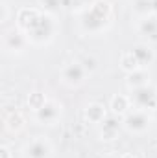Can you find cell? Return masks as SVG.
<instances>
[{"label":"cell","mask_w":157,"mask_h":158,"mask_svg":"<svg viewBox=\"0 0 157 158\" xmlns=\"http://www.w3.org/2000/svg\"><path fill=\"white\" fill-rule=\"evenodd\" d=\"M120 158H133V156H129V155H126V156H120Z\"/></svg>","instance_id":"484cf974"},{"label":"cell","mask_w":157,"mask_h":158,"mask_svg":"<svg viewBox=\"0 0 157 158\" xmlns=\"http://www.w3.org/2000/svg\"><path fill=\"white\" fill-rule=\"evenodd\" d=\"M129 99H131L133 109H142V110L154 112L157 109V88L152 83L144 85L141 88H133V90H129Z\"/></svg>","instance_id":"277c9868"},{"label":"cell","mask_w":157,"mask_h":158,"mask_svg":"<svg viewBox=\"0 0 157 158\" xmlns=\"http://www.w3.org/2000/svg\"><path fill=\"white\" fill-rule=\"evenodd\" d=\"M120 129H124L122 125V118L117 114H109L107 118L104 119L100 125H98V131H100V138L102 140H115L120 132Z\"/></svg>","instance_id":"9c48e42d"},{"label":"cell","mask_w":157,"mask_h":158,"mask_svg":"<svg viewBox=\"0 0 157 158\" xmlns=\"http://www.w3.org/2000/svg\"><path fill=\"white\" fill-rule=\"evenodd\" d=\"M0 158H13V153L7 145H0Z\"/></svg>","instance_id":"603a6c76"},{"label":"cell","mask_w":157,"mask_h":158,"mask_svg":"<svg viewBox=\"0 0 157 158\" xmlns=\"http://www.w3.org/2000/svg\"><path fill=\"white\" fill-rule=\"evenodd\" d=\"M87 76H89V70L83 66L81 61H72V63H67L61 72H59V79L65 86L69 88H78L81 86L85 81H87Z\"/></svg>","instance_id":"5b68a950"},{"label":"cell","mask_w":157,"mask_h":158,"mask_svg":"<svg viewBox=\"0 0 157 158\" xmlns=\"http://www.w3.org/2000/svg\"><path fill=\"white\" fill-rule=\"evenodd\" d=\"M7 17H9V6H7L6 0H2L0 2V24H6Z\"/></svg>","instance_id":"7402d4cb"},{"label":"cell","mask_w":157,"mask_h":158,"mask_svg":"<svg viewBox=\"0 0 157 158\" xmlns=\"http://www.w3.org/2000/svg\"><path fill=\"white\" fill-rule=\"evenodd\" d=\"M109 114H107V109L102 105V103H96V101H92V103H89L85 109H83V118L87 123H92V125H100L104 119L107 118Z\"/></svg>","instance_id":"4fadbf2b"},{"label":"cell","mask_w":157,"mask_h":158,"mask_svg":"<svg viewBox=\"0 0 157 158\" xmlns=\"http://www.w3.org/2000/svg\"><path fill=\"white\" fill-rule=\"evenodd\" d=\"M39 9L43 13H48L52 17H57L63 9V0H37Z\"/></svg>","instance_id":"ac0fdd59"},{"label":"cell","mask_w":157,"mask_h":158,"mask_svg":"<svg viewBox=\"0 0 157 158\" xmlns=\"http://www.w3.org/2000/svg\"><path fill=\"white\" fill-rule=\"evenodd\" d=\"M79 30L85 35H98L109 30L113 22V6L109 0H92L79 13Z\"/></svg>","instance_id":"6da1fadb"},{"label":"cell","mask_w":157,"mask_h":158,"mask_svg":"<svg viewBox=\"0 0 157 158\" xmlns=\"http://www.w3.org/2000/svg\"><path fill=\"white\" fill-rule=\"evenodd\" d=\"M32 46L30 40L26 37L24 31H20L19 28H13L9 31H6L2 35V48L6 53H11V55H20L26 52V48Z\"/></svg>","instance_id":"52a82bcc"},{"label":"cell","mask_w":157,"mask_h":158,"mask_svg":"<svg viewBox=\"0 0 157 158\" xmlns=\"http://www.w3.org/2000/svg\"><path fill=\"white\" fill-rule=\"evenodd\" d=\"M144 85H150V72H148V68H139V70H133V72L126 74V86L129 90L141 88Z\"/></svg>","instance_id":"9a60e30c"},{"label":"cell","mask_w":157,"mask_h":158,"mask_svg":"<svg viewBox=\"0 0 157 158\" xmlns=\"http://www.w3.org/2000/svg\"><path fill=\"white\" fill-rule=\"evenodd\" d=\"M89 4L91 2H87V0H63V9H70V11L78 9V13H81Z\"/></svg>","instance_id":"44dd1931"},{"label":"cell","mask_w":157,"mask_h":158,"mask_svg":"<svg viewBox=\"0 0 157 158\" xmlns=\"http://www.w3.org/2000/svg\"><path fill=\"white\" fill-rule=\"evenodd\" d=\"M152 7H154V15L157 17V0H152Z\"/></svg>","instance_id":"cb8c5ba5"},{"label":"cell","mask_w":157,"mask_h":158,"mask_svg":"<svg viewBox=\"0 0 157 158\" xmlns=\"http://www.w3.org/2000/svg\"><path fill=\"white\" fill-rule=\"evenodd\" d=\"M57 17H52L48 13H41V17L35 20V24L24 31L32 46H48L57 35Z\"/></svg>","instance_id":"7a4b0ae2"},{"label":"cell","mask_w":157,"mask_h":158,"mask_svg":"<svg viewBox=\"0 0 157 158\" xmlns=\"http://www.w3.org/2000/svg\"><path fill=\"white\" fill-rule=\"evenodd\" d=\"M131 13L133 17L139 19H146L154 15V7H152V0H131Z\"/></svg>","instance_id":"2e32d148"},{"label":"cell","mask_w":157,"mask_h":158,"mask_svg":"<svg viewBox=\"0 0 157 158\" xmlns=\"http://www.w3.org/2000/svg\"><path fill=\"white\" fill-rule=\"evenodd\" d=\"M4 125L9 132H19L24 127V116L19 110H11L4 116Z\"/></svg>","instance_id":"e0dca14e"},{"label":"cell","mask_w":157,"mask_h":158,"mask_svg":"<svg viewBox=\"0 0 157 158\" xmlns=\"http://www.w3.org/2000/svg\"><path fill=\"white\" fill-rule=\"evenodd\" d=\"M46 101H48V98H46L43 92H39V90L30 92V94H28V99H26V103H28V107H30V110H32V112L39 110Z\"/></svg>","instance_id":"d6986e66"},{"label":"cell","mask_w":157,"mask_h":158,"mask_svg":"<svg viewBox=\"0 0 157 158\" xmlns=\"http://www.w3.org/2000/svg\"><path fill=\"white\" fill-rule=\"evenodd\" d=\"M118 64H120V68L128 74V72H133V70H139L141 66H139V63L135 61V57L131 55V52L128 50V52H124L122 55H120V61H118Z\"/></svg>","instance_id":"ffe728a7"},{"label":"cell","mask_w":157,"mask_h":158,"mask_svg":"<svg viewBox=\"0 0 157 158\" xmlns=\"http://www.w3.org/2000/svg\"><path fill=\"white\" fill-rule=\"evenodd\" d=\"M109 109H111V114H117V116H124L128 114L133 105H131V99H129V94H115L109 101Z\"/></svg>","instance_id":"5bb4252c"},{"label":"cell","mask_w":157,"mask_h":158,"mask_svg":"<svg viewBox=\"0 0 157 158\" xmlns=\"http://www.w3.org/2000/svg\"><path fill=\"white\" fill-rule=\"evenodd\" d=\"M41 13L43 11L39 7H20L17 11V28L20 31H28L41 17Z\"/></svg>","instance_id":"7c38bea8"},{"label":"cell","mask_w":157,"mask_h":158,"mask_svg":"<svg viewBox=\"0 0 157 158\" xmlns=\"http://www.w3.org/2000/svg\"><path fill=\"white\" fill-rule=\"evenodd\" d=\"M152 116H154V119H155V121H157V109H155V110H154V112H152Z\"/></svg>","instance_id":"d4e9b609"},{"label":"cell","mask_w":157,"mask_h":158,"mask_svg":"<svg viewBox=\"0 0 157 158\" xmlns=\"http://www.w3.org/2000/svg\"><path fill=\"white\" fill-rule=\"evenodd\" d=\"M61 118H63V105L57 99H50V98L39 110L34 112V121L37 125H46V127L59 123Z\"/></svg>","instance_id":"8992f818"},{"label":"cell","mask_w":157,"mask_h":158,"mask_svg":"<svg viewBox=\"0 0 157 158\" xmlns=\"http://www.w3.org/2000/svg\"><path fill=\"white\" fill-rule=\"evenodd\" d=\"M54 145L46 136H35L22 147V158H52Z\"/></svg>","instance_id":"ba28073f"},{"label":"cell","mask_w":157,"mask_h":158,"mask_svg":"<svg viewBox=\"0 0 157 158\" xmlns=\"http://www.w3.org/2000/svg\"><path fill=\"white\" fill-rule=\"evenodd\" d=\"M129 52H131V55L135 57V61L139 63L141 68H148L155 61V52L148 42H137Z\"/></svg>","instance_id":"30bf717a"},{"label":"cell","mask_w":157,"mask_h":158,"mask_svg":"<svg viewBox=\"0 0 157 158\" xmlns=\"http://www.w3.org/2000/svg\"><path fill=\"white\" fill-rule=\"evenodd\" d=\"M154 116L150 110H142V109H131L128 114L122 116V125L129 134H144L150 131Z\"/></svg>","instance_id":"3957f363"},{"label":"cell","mask_w":157,"mask_h":158,"mask_svg":"<svg viewBox=\"0 0 157 158\" xmlns=\"http://www.w3.org/2000/svg\"><path fill=\"white\" fill-rule=\"evenodd\" d=\"M137 31L144 39V42H157V17H146L137 20Z\"/></svg>","instance_id":"8fae6325"}]
</instances>
